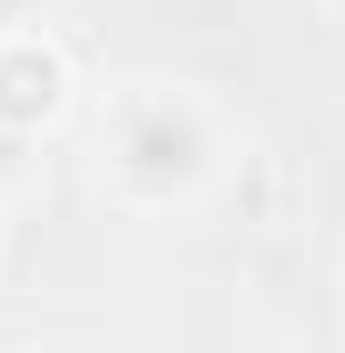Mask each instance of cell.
Returning <instances> with one entry per match:
<instances>
[{
  "mask_svg": "<svg viewBox=\"0 0 345 353\" xmlns=\"http://www.w3.org/2000/svg\"><path fill=\"white\" fill-rule=\"evenodd\" d=\"M25 148H33V140H25V132L0 115V189H17V173H25Z\"/></svg>",
  "mask_w": 345,
  "mask_h": 353,
  "instance_id": "obj_3",
  "label": "cell"
},
{
  "mask_svg": "<svg viewBox=\"0 0 345 353\" xmlns=\"http://www.w3.org/2000/svg\"><path fill=\"white\" fill-rule=\"evenodd\" d=\"M222 165L214 115L189 90H124L99 123V181L124 205H189Z\"/></svg>",
  "mask_w": 345,
  "mask_h": 353,
  "instance_id": "obj_1",
  "label": "cell"
},
{
  "mask_svg": "<svg viewBox=\"0 0 345 353\" xmlns=\"http://www.w3.org/2000/svg\"><path fill=\"white\" fill-rule=\"evenodd\" d=\"M0 353H25V345H17V337H0Z\"/></svg>",
  "mask_w": 345,
  "mask_h": 353,
  "instance_id": "obj_5",
  "label": "cell"
},
{
  "mask_svg": "<svg viewBox=\"0 0 345 353\" xmlns=\"http://www.w3.org/2000/svg\"><path fill=\"white\" fill-rule=\"evenodd\" d=\"M66 107V58L41 33H0V115L33 140L41 123H58Z\"/></svg>",
  "mask_w": 345,
  "mask_h": 353,
  "instance_id": "obj_2",
  "label": "cell"
},
{
  "mask_svg": "<svg viewBox=\"0 0 345 353\" xmlns=\"http://www.w3.org/2000/svg\"><path fill=\"white\" fill-rule=\"evenodd\" d=\"M41 8H50V0H0V33H33Z\"/></svg>",
  "mask_w": 345,
  "mask_h": 353,
  "instance_id": "obj_4",
  "label": "cell"
}]
</instances>
